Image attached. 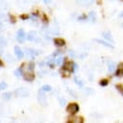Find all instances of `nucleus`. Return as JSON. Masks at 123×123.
Segmentation results:
<instances>
[{
    "mask_svg": "<svg viewBox=\"0 0 123 123\" xmlns=\"http://www.w3.org/2000/svg\"><path fill=\"white\" fill-rule=\"evenodd\" d=\"M122 1H123V0H122Z\"/></svg>",
    "mask_w": 123,
    "mask_h": 123,
    "instance_id": "c9c22d12",
    "label": "nucleus"
},
{
    "mask_svg": "<svg viewBox=\"0 0 123 123\" xmlns=\"http://www.w3.org/2000/svg\"><path fill=\"white\" fill-rule=\"evenodd\" d=\"M21 18H22V19H28V18H29V16L28 15H21Z\"/></svg>",
    "mask_w": 123,
    "mask_h": 123,
    "instance_id": "c756f323",
    "label": "nucleus"
},
{
    "mask_svg": "<svg viewBox=\"0 0 123 123\" xmlns=\"http://www.w3.org/2000/svg\"><path fill=\"white\" fill-rule=\"evenodd\" d=\"M1 53H2V50H1V49H0V54H1Z\"/></svg>",
    "mask_w": 123,
    "mask_h": 123,
    "instance_id": "f704fd0d",
    "label": "nucleus"
},
{
    "mask_svg": "<svg viewBox=\"0 0 123 123\" xmlns=\"http://www.w3.org/2000/svg\"><path fill=\"white\" fill-rule=\"evenodd\" d=\"M58 100H59V102H60L61 106H64V105H65V99H64L63 98H58Z\"/></svg>",
    "mask_w": 123,
    "mask_h": 123,
    "instance_id": "5701e85b",
    "label": "nucleus"
},
{
    "mask_svg": "<svg viewBox=\"0 0 123 123\" xmlns=\"http://www.w3.org/2000/svg\"><path fill=\"white\" fill-rule=\"evenodd\" d=\"M7 9V3L3 0H0V12L5 11Z\"/></svg>",
    "mask_w": 123,
    "mask_h": 123,
    "instance_id": "dca6fc26",
    "label": "nucleus"
},
{
    "mask_svg": "<svg viewBox=\"0 0 123 123\" xmlns=\"http://www.w3.org/2000/svg\"><path fill=\"white\" fill-rule=\"evenodd\" d=\"M74 68H77V64H75L73 62L70 61H65L63 63V69L64 70H67L69 72H73L74 71Z\"/></svg>",
    "mask_w": 123,
    "mask_h": 123,
    "instance_id": "f257e3e1",
    "label": "nucleus"
},
{
    "mask_svg": "<svg viewBox=\"0 0 123 123\" xmlns=\"http://www.w3.org/2000/svg\"><path fill=\"white\" fill-rule=\"evenodd\" d=\"M15 94L19 97H28L29 96V91L24 87H20V88L15 90Z\"/></svg>",
    "mask_w": 123,
    "mask_h": 123,
    "instance_id": "20e7f679",
    "label": "nucleus"
},
{
    "mask_svg": "<svg viewBox=\"0 0 123 123\" xmlns=\"http://www.w3.org/2000/svg\"><path fill=\"white\" fill-rule=\"evenodd\" d=\"M23 77L24 79L26 80H28V81H32L33 80H34V73L33 72H29V73H25V74H23Z\"/></svg>",
    "mask_w": 123,
    "mask_h": 123,
    "instance_id": "423d86ee",
    "label": "nucleus"
},
{
    "mask_svg": "<svg viewBox=\"0 0 123 123\" xmlns=\"http://www.w3.org/2000/svg\"><path fill=\"white\" fill-rule=\"evenodd\" d=\"M5 20H7V16L5 15V14H0V23L5 21Z\"/></svg>",
    "mask_w": 123,
    "mask_h": 123,
    "instance_id": "bb28decb",
    "label": "nucleus"
},
{
    "mask_svg": "<svg viewBox=\"0 0 123 123\" xmlns=\"http://www.w3.org/2000/svg\"><path fill=\"white\" fill-rule=\"evenodd\" d=\"M97 2H98V5H100V4H101V0H97Z\"/></svg>",
    "mask_w": 123,
    "mask_h": 123,
    "instance_id": "7c9ffc66",
    "label": "nucleus"
},
{
    "mask_svg": "<svg viewBox=\"0 0 123 123\" xmlns=\"http://www.w3.org/2000/svg\"><path fill=\"white\" fill-rule=\"evenodd\" d=\"M11 97H12V93H5V94H3V98L4 99H10L11 98Z\"/></svg>",
    "mask_w": 123,
    "mask_h": 123,
    "instance_id": "412c9836",
    "label": "nucleus"
},
{
    "mask_svg": "<svg viewBox=\"0 0 123 123\" xmlns=\"http://www.w3.org/2000/svg\"><path fill=\"white\" fill-rule=\"evenodd\" d=\"M94 41H95V42L99 43L100 45H103V46H107V47H113V46H112L111 44H108L107 42H105V41H102V40H99V39H95Z\"/></svg>",
    "mask_w": 123,
    "mask_h": 123,
    "instance_id": "2eb2a0df",
    "label": "nucleus"
},
{
    "mask_svg": "<svg viewBox=\"0 0 123 123\" xmlns=\"http://www.w3.org/2000/svg\"><path fill=\"white\" fill-rule=\"evenodd\" d=\"M99 84H100L101 86H106L108 84V80H101L100 82H99Z\"/></svg>",
    "mask_w": 123,
    "mask_h": 123,
    "instance_id": "393cba45",
    "label": "nucleus"
},
{
    "mask_svg": "<svg viewBox=\"0 0 123 123\" xmlns=\"http://www.w3.org/2000/svg\"><path fill=\"white\" fill-rule=\"evenodd\" d=\"M38 100H39L40 104H42L44 106L46 105V95L44 94V90L43 89L39 90V92H38Z\"/></svg>",
    "mask_w": 123,
    "mask_h": 123,
    "instance_id": "f03ea898",
    "label": "nucleus"
},
{
    "mask_svg": "<svg viewBox=\"0 0 123 123\" xmlns=\"http://www.w3.org/2000/svg\"><path fill=\"white\" fill-rule=\"evenodd\" d=\"M116 69V63L114 62H109L108 63V71L109 72H114Z\"/></svg>",
    "mask_w": 123,
    "mask_h": 123,
    "instance_id": "f8f14e48",
    "label": "nucleus"
},
{
    "mask_svg": "<svg viewBox=\"0 0 123 123\" xmlns=\"http://www.w3.org/2000/svg\"><path fill=\"white\" fill-rule=\"evenodd\" d=\"M117 90H119L120 93L123 95V89H122V86L121 85H117Z\"/></svg>",
    "mask_w": 123,
    "mask_h": 123,
    "instance_id": "c85d7f7f",
    "label": "nucleus"
},
{
    "mask_svg": "<svg viewBox=\"0 0 123 123\" xmlns=\"http://www.w3.org/2000/svg\"><path fill=\"white\" fill-rule=\"evenodd\" d=\"M88 17L91 19V21H92V22H95V20H96V14H95V12H91L89 13Z\"/></svg>",
    "mask_w": 123,
    "mask_h": 123,
    "instance_id": "aec40b11",
    "label": "nucleus"
},
{
    "mask_svg": "<svg viewBox=\"0 0 123 123\" xmlns=\"http://www.w3.org/2000/svg\"><path fill=\"white\" fill-rule=\"evenodd\" d=\"M7 46V41L6 39L0 35V47H3V46Z\"/></svg>",
    "mask_w": 123,
    "mask_h": 123,
    "instance_id": "f3484780",
    "label": "nucleus"
},
{
    "mask_svg": "<svg viewBox=\"0 0 123 123\" xmlns=\"http://www.w3.org/2000/svg\"><path fill=\"white\" fill-rule=\"evenodd\" d=\"M26 53H27V55L29 57H31V58H33L34 56L38 55V52L37 51H35L34 49H31V48H27L26 49Z\"/></svg>",
    "mask_w": 123,
    "mask_h": 123,
    "instance_id": "6e6552de",
    "label": "nucleus"
},
{
    "mask_svg": "<svg viewBox=\"0 0 123 123\" xmlns=\"http://www.w3.org/2000/svg\"><path fill=\"white\" fill-rule=\"evenodd\" d=\"M102 36H103L104 38H106L108 41H112V43H114V40H113L112 35H111V33H110V32H106V31L102 32Z\"/></svg>",
    "mask_w": 123,
    "mask_h": 123,
    "instance_id": "ddd939ff",
    "label": "nucleus"
},
{
    "mask_svg": "<svg viewBox=\"0 0 123 123\" xmlns=\"http://www.w3.org/2000/svg\"><path fill=\"white\" fill-rule=\"evenodd\" d=\"M45 1V3H49L50 2V0H44Z\"/></svg>",
    "mask_w": 123,
    "mask_h": 123,
    "instance_id": "2f4dec72",
    "label": "nucleus"
},
{
    "mask_svg": "<svg viewBox=\"0 0 123 123\" xmlns=\"http://www.w3.org/2000/svg\"><path fill=\"white\" fill-rule=\"evenodd\" d=\"M74 80H75V82H76V83H77V84H79V85H80V86H82V82H81V81H80V80H78L77 78H75V79H74Z\"/></svg>",
    "mask_w": 123,
    "mask_h": 123,
    "instance_id": "cd10ccee",
    "label": "nucleus"
},
{
    "mask_svg": "<svg viewBox=\"0 0 123 123\" xmlns=\"http://www.w3.org/2000/svg\"><path fill=\"white\" fill-rule=\"evenodd\" d=\"M42 89H43L44 91H50V90H51V86H50V85H43Z\"/></svg>",
    "mask_w": 123,
    "mask_h": 123,
    "instance_id": "b1692460",
    "label": "nucleus"
},
{
    "mask_svg": "<svg viewBox=\"0 0 123 123\" xmlns=\"http://www.w3.org/2000/svg\"><path fill=\"white\" fill-rule=\"evenodd\" d=\"M119 16H120V17H122V16H123V13H121V14H119Z\"/></svg>",
    "mask_w": 123,
    "mask_h": 123,
    "instance_id": "72a5a7b5",
    "label": "nucleus"
},
{
    "mask_svg": "<svg viewBox=\"0 0 123 123\" xmlns=\"http://www.w3.org/2000/svg\"><path fill=\"white\" fill-rule=\"evenodd\" d=\"M62 61H63V58H62V57H58V58H56V59L54 60L55 63H56L57 65H60L62 62Z\"/></svg>",
    "mask_w": 123,
    "mask_h": 123,
    "instance_id": "a211bd4d",
    "label": "nucleus"
},
{
    "mask_svg": "<svg viewBox=\"0 0 123 123\" xmlns=\"http://www.w3.org/2000/svg\"><path fill=\"white\" fill-rule=\"evenodd\" d=\"M66 111L68 113L74 115V114H76L78 111H79V105H78L77 103H70L67 106V108H66Z\"/></svg>",
    "mask_w": 123,
    "mask_h": 123,
    "instance_id": "7ed1b4c3",
    "label": "nucleus"
},
{
    "mask_svg": "<svg viewBox=\"0 0 123 123\" xmlns=\"http://www.w3.org/2000/svg\"><path fill=\"white\" fill-rule=\"evenodd\" d=\"M0 66H3V62H1V60H0Z\"/></svg>",
    "mask_w": 123,
    "mask_h": 123,
    "instance_id": "473e14b6",
    "label": "nucleus"
},
{
    "mask_svg": "<svg viewBox=\"0 0 123 123\" xmlns=\"http://www.w3.org/2000/svg\"><path fill=\"white\" fill-rule=\"evenodd\" d=\"M77 2L80 5H86L88 3V0H77Z\"/></svg>",
    "mask_w": 123,
    "mask_h": 123,
    "instance_id": "a878e982",
    "label": "nucleus"
},
{
    "mask_svg": "<svg viewBox=\"0 0 123 123\" xmlns=\"http://www.w3.org/2000/svg\"><path fill=\"white\" fill-rule=\"evenodd\" d=\"M7 87H8V84H7L6 82H4V81L0 82V91H2V90H5Z\"/></svg>",
    "mask_w": 123,
    "mask_h": 123,
    "instance_id": "6ab92c4d",
    "label": "nucleus"
},
{
    "mask_svg": "<svg viewBox=\"0 0 123 123\" xmlns=\"http://www.w3.org/2000/svg\"><path fill=\"white\" fill-rule=\"evenodd\" d=\"M25 39H26V33H25L24 30L21 29L17 32V40H18L19 43H24Z\"/></svg>",
    "mask_w": 123,
    "mask_h": 123,
    "instance_id": "39448f33",
    "label": "nucleus"
},
{
    "mask_svg": "<svg viewBox=\"0 0 123 123\" xmlns=\"http://www.w3.org/2000/svg\"><path fill=\"white\" fill-rule=\"evenodd\" d=\"M14 53H15L16 57L18 58V59H21V58H23V56H24V53H23V51L21 50V48L19 47V46H14Z\"/></svg>",
    "mask_w": 123,
    "mask_h": 123,
    "instance_id": "0eeeda50",
    "label": "nucleus"
},
{
    "mask_svg": "<svg viewBox=\"0 0 123 123\" xmlns=\"http://www.w3.org/2000/svg\"><path fill=\"white\" fill-rule=\"evenodd\" d=\"M14 75H15L16 77L20 78V76L22 75V71H21V69L19 68V69H16V70H14Z\"/></svg>",
    "mask_w": 123,
    "mask_h": 123,
    "instance_id": "4be33fe9",
    "label": "nucleus"
},
{
    "mask_svg": "<svg viewBox=\"0 0 123 123\" xmlns=\"http://www.w3.org/2000/svg\"><path fill=\"white\" fill-rule=\"evenodd\" d=\"M54 43H55L56 46H62L65 45V41H64L63 39H61V38L55 39V40H54Z\"/></svg>",
    "mask_w": 123,
    "mask_h": 123,
    "instance_id": "9b49d317",
    "label": "nucleus"
},
{
    "mask_svg": "<svg viewBox=\"0 0 123 123\" xmlns=\"http://www.w3.org/2000/svg\"><path fill=\"white\" fill-rule=\"evenodd\" d=\"M116 76H123V63H120L118 65V68L117 70Z\"/></svg>",
    "mask_w": 123,
    "mask_h": 123,
    "instance_id": "4468645a",
    "label": "nucleus"
},
{
    "mask_svg": "<svg viewBox=\"0 0 123 123\" xmlns=\"http://www.w3.org/2000/svg\"><path fill=\"white\" fill-rule=\"evenodd\" d=\"M68 122L69 123H82L83 122V119L81 117H70V119H68Z\"/></svg>",
    "mask_w": 123,
    "mask_h": 123,
    "instance_id": "1a4fd4ad",
    "label": "nucleus"
},
{
    "mask_svg": "<svg viewBox=\"0 0 123 123\" xmlns=\"http://www.w3.org/2000/svg\"><path fill=\"white\" fill-rule=\"evenodd\" d=\"M36 36H37L36 31H30V32H29V34H28V40H30V41H33V40H35V39H36Z\"/></svg>",
    "mask_w": 123,
    "mask_h": 123,
    "instance_id": "9d476101",
    "label": "nucleus"
}]
</instances>
